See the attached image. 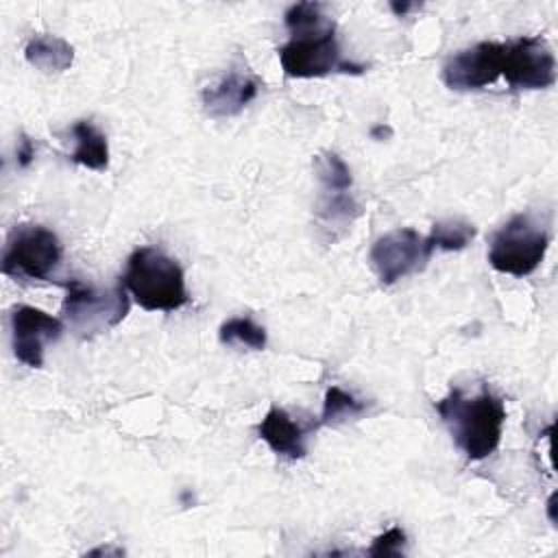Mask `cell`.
I'll return each instance as SVG.
<instances>
[{"label": "cell", "mask_w": 558, "mask_h": 558, "mask_svg": "<svg viewBox=\"0 0 558 558\" xmlns=\"http://www.w3.org/2000/svg\"><path fill=\"white\" fill-rule=\"evenodd\" d=\"M421 4H416V2H390V9L397 13V15H405L408 11H412V9H418Z\"/></svg>", "instance_id": "21"}, {"label": "cell", "mask_w": 558, "mask_h": 558, "mask_svg": "<svg viewBox=\"0 0 558 558\" xmlns=\"http://www.w3.org/2000/svg\"><path fill=\"white\" fill-rule=\"evenodd\" d=\"M72 137H74V150L70 159L74 163L85 166L89 170H105L109 166L107 137L89 120L74 122Z\"/></svg>", "instance_id": "14"}, {"label": "cell", "mask_w": 558, "mask_h": 558, "mask_svg": "<svg viewBox=\"0 0 558 558\" xmlns=\"http://www.w3.org/2000/svg\"><path fill=\"white\" fill-rule=\"evenodd\" d=\"M371 135H373V137H379V135H390V129H384V124H379V126H373V129H371Z\"/></svg>", "instance_id": "22"}, {"label": "cell", "mask_w": 558, "mask_h": 558, "mask_svg": "<svg viewBox=\"0 0 558 558\" xmlns=\"http://www.w3.org/2000/svg\"><path fill=\"white\" fill-rule=\"evenodd\" d=\"M122 283L146 312H174L190 301L183 268L153 246H140L129 255Z\"/></svg>", "instance_id": "3"}, {"label": "cell", "mask_w": 558, "mask_h": 558, "mask_svg": "<svg viewBox=\"0 0 558 558\" xmlns=\"http://www.w3.org/2000/svg\"><path fill=\"white\" fill-rule=\"evenodd\" d=\"M218 338L222 344H244L248 349L262 351L268 342L266 338V329L262 325H257L255 320H251L248 316H235L229 318L220 325L218 329Z\"/></svg>", "instance_id": "15"}, {"label": "cell", "mask_w": 558, "mask_h": 558, "mask_svg": "<svg viewBox=\"0 0 558 558\" xmlns=\"http://www.w3.org/2000/svg\"><path fill=\"white\" fill-rule=\"evenodd\" d=\"M314 170L325 192H347L353 183L349 166L336 153H320L314 159Z\"/></svg>", "instance_id": "18"}, {"label": "cell", "mask_w": 558, "mask_h": 558, "mask_svg": "<svg viewBox=\"0 0 558 558\" xmlns=\"http://www.w3.org/2000/svg\"><path fill=\"white\" fill-rule=\"evenodd\" d=\"M366 410V403L355 399L351 392L342 390L340 386H329L323 401V412L318 425H336L340 421L353 418Z\"/></svg>", "instance_id": "16"}, {"label": "cell", "mask_w": 558, "mask_h": 558, "mask_svg": "<svg viewBox=\"0 0 558 558\" xmlns=\"http://www.w3.org/2000/svg\"><path fill=\"white\" fill-rule=\"evenodd\" d=\"M63 299V318L81 336H94L116 327L129 312L126 288L120 281L111 290H98L83 281H68Z\"/></svg>", "instance_id": "5"}, {"label": "cell", "mask_w": 558, "mask_h": 558, "mask_svg": "<svg viewBox=\"0 0 558 558\" xmlns=\"http://www.w3.org/2000/svg\"><path fill=\"white\" fill-rule=\"evenodd\" d=\"M506 44L480 41L466 50L456 52L442 65V81L458 92L482 89L501 76Z\"/></svg>", "instance_id": "9"}, {"label": "cell", "mask_w": 558, "mask_h": 558, "mask_svg": "<svg viewBox=\"0 0 558 558\" xmlns=\"http://www.w3.org/2000/svg\"><path fill=\"white\" fill-rule=\"evenodd\" d=\"M257 434L277 456L299 460L307 453V447H305L307 429L301 427L296 421H292L290 414L281 408H270L266 412V416L257 425Z\"/></svg>", "instance_id": "12"}, {"label": "cell", "mask_w": 558, "mask_h": 558, "mask_svg": "<svg viewBox=\"0 0 558 558\" xmlns=\"http://www.w3.org/2000/svg\"><path fill=\"white\" fill-rule=\"evenodd\" d=\"M512 89H545L556 83V59L543 37H519L506 44L504 68Z\"/></svg>", "instance_id": "8"}, {"label": "cell", "mask_w": 558, "mask_h": 558, "mask_svg": "<svg viewBox=\"0 0 558 558\" xmlns=\"http://www.w3.org/2000/svg\"><path fill=\"white\" fill-rule=\"evenodd\" d=\"M432 255L434 246L427 235H421L418 231L405 227L377 238L368 259L379 281L390 286L412 272L423 270Z\"/></svg>", "instance_id": "7"}, {"label": "cell", "mask_w": 558, "mask_h": 558, "mask_svg": "<svg viewBox=\"0 0 558 558\" xmlns=\"http://www.w3.org/2000/svg\"><path fill=\"white\" fill-rule=\"evenodd\" d=\"M35 159V142L28 135H20L17 140V148H15V161L20 168H28Z\"/></svg>", "instance_id": "20"}, {"label": "cell", "mask_w": 558, "mask_h": 558, "mask_svg": "<svg viewBox=\"0 0 558 558\" xmlns=\"http://www.w3.org/2000/svg\"><path fill=\"white\" fill-rule=\"evenodd\" d=\"M61 262L59 238L41 225H20L11 231L0 270L9 277L46 279Z\"/></svg>", "instance_id": "6"}, {"label": "cell", "mask_w": 558, "mask_h": 558, "mask_svg": "<svg viewBox=\"0 0 558 558\" xmlns=\"http://www.w3.org/2000/svg\"><path fill=\"white\" fill-rule=\"evenodd\" d=\"M436 412L449 425L456 445L471 460L488 458L501 440L506 408L504 401L490 390L466 397L460 388L449 390L436 403Z\"/></svg>", "instance_id": "2"}, {"label": "cell", "mask_w": 558, "mask_h": 558, "mask_svg": "<svg viewBox=\"0 0 558 558\" xmlns=\"http://www.w3.org/2000/svg\"><path fill=\"white\" fill-rule=\"evenodd\" d=\"M475 238V227L466 220H458V218H449V220H438L427 240L432 242L434 251H460L464 248L471 240Z\"/></svg>", "instance_id": "17"}, {"label": "cell", "mask_w": 558, "mask_h": 558, "mask_svg": "<svg viewBox=\"0 0 558 558\" xmlns=\"http://www.w3.org/2000/svg\"><path fill=\"white\" fill-rule=\"evenodd\" d=\"M26 61L41 72H63L72 65L74 48L57 35H35L24 46Z\"/></svg>", "instance_id": "13"}, {"label": "cell", "mask_w": 558, "mask_h": 558, "mask_svg": "<svg viewBox=\"0 0 558 558\" xmlns=\"http://www.w3.org/2000/svg\"><path fill=\"white\" fill-rule=\"evenodd\" d=\"M259 92V81L242 70H229L201 94L205 111L216 118L240 113Z\"/></svg>", "instance_id": "11"}, {"label": "cell", "mask_w": 558, "mask_h": 558, "mask_svg": "<svg viewBox=\"0 0 558 558\" xmlns=\"http://www.w3.org/2000/svg\"><path fill=\"white\" fill-rule=\"evenodd\" d=\"M290 39L277 50L279 63L290 78H318L329 72L362 74L366 65L342 59L336 24L318 2H296L286 15Z\"/></svg>", "instance_id": "1"}, {"label": "cell", "mask_w": 558, "mask_h": 558, "mask_svg": "<svg viewBox=\"0 0 558 558\" xmlns=\"http://www.w3.org/2000/svg\"><path fill=\"white\" fill-rule=\"evenodd\" d=\"M403 547L405 532L395 525L373 541V545L368 547V556H403Z\"/></svg>", "instance_id": "19"}, {"label": "cell", "mask_w": 558, "mask_h": 558, "mask_svg": "<svg viewBox=\"0 0 558 558\" xmlns=\"http://www.w3.org/2000/svg\"><path fill=\"white\" fill-rule=\"evenodd\" d=\"M547 246L549 233L530 214H517L493 235L488 262L504 275L525 277L538 268Z\"/></svg>", "instance_id": "4"}, {"label": "cell", "mask_w": 558, "mask_h": 558, "mask_svg": "<svg viewBox=\"0 0 558 558\" xmlns=\"http://www.w3.org/2000/svg\"><path fill=\"white\" fill-rule=\"evenodd\" d=\"M63 331V323L33 305H15L11 312V338L15 357L39 368L44 364V347L57 340Z\"/></svg>", "instance_id": "10"}]
</instances>
